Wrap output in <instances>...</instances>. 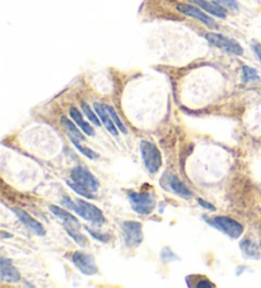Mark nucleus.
I'll return each mask as SVG.
<instances>
[{"mask_svg": "<svg viewBox=\"0 0 261 288\" xmlns=\"http://www.w3.org/2000/svg\"><path fill=\"white\" fill-rule=\"evenodd\" d=\"M215 2L219 4V6L225 7V8L233 9V11L238 9V4L236 0H215Z\"/></svg>", "mask_w": 261, "mask_h": 288, "instance_id": "b1692460", "label": "nucleus"}, {"mask_svg": "<svg viewBox=\"0 0 261 288\" xmlns=\"http://www.w3.org/2000/svg\"><path fill=\"white\" fill-rule=\"evenodd\" d=\"M205 38L208 39L211 45H214L215 47L221 48V50L226 51V52H230L232 55H242L243 48L241 47L240 43L237 41L232 38H228V37L223 36V34L214 33V32H209L205 34Z\"/></svg>", "mask_w": 261, "mask_h": 288, "instance_id": "423d86ee", "label": "nucleus"}, {"mask_svg": "<svg viewBox=\"0 0 261 288\" xmlns=\"http://www.w3.org/2000/svg\"><path fill=\"white\" fill-rule=\"evenodd\" d=\"M13 211H14V213L18 216L19 221H21L24 226H27V228H29L32 233H34L38 236L45 235V228H44V226L41 225L38 221L34 220L33 217H31V216H29L26 211L19 210V208H14Z\"/></svg>", "mask_w": 261, "mask_h": 288, "instance_id": "1a4fd4ad", "label": "nucleus"}, {"mask_svg": "<svg viewBox=\"0 0 261 288\" xmlns=\"http://www.w3.org/2000/svg\"><path fill=\"white\" fill-rule=\"evenodd\" d=\"M50 211L54 213V215L56 216L58 218H60L61 221H63L64 226L65 227H79V222H78V220L75 217H74L71 213H69L68 211H64L61 210L60 207H58V206H50Z\"/></svg>", "mask_w": 261, "mask_h": 288, "instance_id": "4468645a", "label": "nucleus"}, {"mask_svg": "<svg viewBox=\"0 0 261 288\" xmlns=\"http://www.w3.org/2000/svg\"><path fill=\"white\" fill-rule=\"evenodd\" d=\"M241 246H242L243 252H245L246 254L251 255V257H257V249H256V246L253 245L252 243H250L248 240H245V243L241 244Z\"/></svg>", "mask_w": 261, "mask_h": 288, "instance_id": "5701e85b", "label": "nucleus"}, {"mask_svg": "<svg viewBox=\"0 0 261 288\" xmlns=\"http://www.w3.org/2000/svg\"><path fill=\"white\" fill-rule=\"evenodd\" d=\"M66 183L78 194H82L83 197H87V198H92L100 187L96 177L83 166L74 168L71 170V182L68 181Z\"/></svg>", "mask_w": 261, "mask_h": 288, "instance_id": "f257e3e1", "label": "nucleus"}, {"mask_svg": "<svg viewBox=\"0 0 261 288\" xmlns=\"http://www.w3.org/2000/svg\"><path fill=\"white\" fill-rule=\"evenodd\" d=\"M196 6H199L200 8H203L204 11L208 12V13L213 14L214 17H218V18H226L227 13H226L225 8L222 6H219L218 3H210L208 0H193Z\"/></svg>", "mask_w": 261, "mask_h": 288, "instance_id": "dca6fc26", "label": "nucleus"}, {"mask_svg": "<svg viewBox=\"0 0 261 288\" xmlns=\"http://www.w3.org/2000/svg\"><path fill=\"white\" fill-rule=\"evenodd\" d=\"M107 109H108V113H110L111 118H112V121H114L115 125H116L117 129H119V131H121L122 134H126V132H127L126 127H125V125L121 122V120H120V118H119V116H117L116 110H115L112 107H110V105H107Z\"/></svg>", "mask_w": 261, "mask_h": 288, "instance_id": "6ab92c4d", "label": "nucleus"}, {"mask_svg": "<svg viewBox=\"0 0 261 288\" xmlns=\"http://www.w3.org/2000/svg\"><path fill=\"white\" fill-rule=\"evenodd\" d=\"M74 146L77 147L78 150H79V152H82L83 155H85L87 157H90V159H97L98 157V154L97 152H95V151H92L91 149H88V147H85V146H83L82 145V142H74Z\"/></svg>", "mask_w": 261, "mask_h": 288, "instance_id": "4be33fe9", "label": "nucleus"}, {"mask_svg": "<svg viewBox=\"0 0 261 288\" xmlns=\"http://www.w3.org/2000/svg\"><path fill=\"white\" fill-rule=\"evenodd\" d=\"M0 278L6 283H17L21 279L18 269L12 264L11 260L2 259L0 262Z\"/></svg>", "mask_w": 261, "mask_h": 288, "instance_id": "9d476101", "label": "nucleus"}, {"mask_svg": "<svg viewBox=\"0 0 261 288\" xmlns=\"http://www.w3.org/2000/svg\"><path fill=\"white\" fill-rule=\"evenodd\" d=\"M252 48H253V52L256 53V56H257V59L260 60V63H261V45L260 43L255 42L252 45Z\"/></svg>", "mask_w": 261, "mask_h": 288, "instance_id": "393cba45", "label": "nucleus"}, {"mask_svg": "<svg viewBox=\"0 0 261 288\" xmlns=\"http://www.w3.org/2000/svg\"><path fill=\"white\" fill-rule=\"evenodd\" d=\"M82 108H83V112L87 114V117L90 118L91 122L93 123V125H96V126H100L101 125V121L98 120V117L96 116L95 112H92V109H91L90 105L87 104V103H82Z\"/></svg>", "mask_w": 261, "mask_h": 288, "instance_id": "412c9836", "label": "nucleus"}, {"mask_svg": "<svg viewBox=\"0 0 261 288\" xmlns=\"http://www.w3.org/2000/svg\"><path fill=\"white\" fill-rule=\"evenodd\" d=\"M196 287H214V284L209 282L208 279H204V280H200V283H198Z\"/></svg>", "mask_w": 261, "mask_h": 288, "instance_id": "bb28decb", "label": "nucleus"}, {"mask_svg": "<svg viewBox=\"0 0 261 288\" xmlns=\"http://www.w3.org/2000/svg\"><path fill=\"white\" fill-rule=\"evenodd\" d=\"M167 184H168L169 189H171L172 192H175V193L179 194V196L184 197V198H190V197L193 196L191 192L189 191L188 187L184 186V183H182L177 177L172 176V174L167 176Z\"/></svg>", "mask_w": 261, "mask_h": 288, "instance_id": "2eb2a0df", "label": "nucleus"}, {"mask_svg": "<svg viewBox=\"0 0 261 288\" xmlns=\"http://www.w3.org/2000/svg\"><path fill=\"white\" fill-rule=\"evenodd\" d=\"M60 123L61 126L64 127V130H65L66 135L69 136V139H70V141L73 142H83L84 141V136L82 135V132L79 131V130L77 129V126L74 125L73 122H71L70 120H68L66 117H63L60 120Z\"/></svg>", "mask_w": 261, "mask_h": 288, "instance_id": "ddd939ff", "label": "nucleus"}, {"mask_svg": "<svg viewBox=\"0 0 261 288\" xmlns=\"http://www.w3.org/2000/svg\"><path fill=\"white\" fill-rule=\"evenodd\" d=\"M130 206L133 210L139 215H149L156 208V197L152 193H138V192H129L127 193Z\"/></svg>", "mask_w": 261, "mask_h": 288, "instance_id": "7ed1b4c3", "label": "nucleus"}, {"mask_svg": "<svg viewBox=\"0 0 261 288\" xmlns=\"http://www.w3.org/2000/svg\"><path fill=\"white\" fill-rule=\"evenodd\" d=\"M88 230H90V228H88ZM90 233L92 234V235L95 236V238H97L98 240H101V241H107L108 239H110V236H107V235H100V234L95 233V231H93V230H90Z\"/></svg>", "mask_w": 261, "mask_h": 288, "instance_id": "a878e982", "label": "nucleus"}, {"mask_svg": "<svg viewBox=\"0 0 261 288\" xmlns=\"http://www.w3.org/2000/svg\"><path fill=\"white\" fill-rule=\"evenodd\" d=\"M66 231H68V234L74 239V240L77 241V244H79V245L82 246L87 245V239H85L82 234L78 233V231L75 230V227H66Z\"/></svg>", "mask_w": 261, "mask_h": 288, "instance_id": "aec40b11", "label": "nucleus"}, {"mask_svg": "<svg viewBox=\"0 0 261 288\" xmlns=\"http://www.w3.org/2000/svg\"><path fill=\"white\" fill-rule=\"evenodd\" d=\"M64 199H65L64 204H66L68 208L77 212L80 217L84 218L88 222L93 223V225H102L105 222V216H103L102 211L96 207L95 204L88 203L83 199H77V201L71 202L69 197H65Z\"/></svg>", "mask_w": 261, "mask_h": 288, "instance_id": "f03ea898", "label": "nucleus"}, {"mask_svg": "<svg viewBox=\"0 0 261 288\" xmlns=\"http://www.w3.org/2000/svg\"><path fill=\"white\" fill-rule=\"evenodd\" d=\"M93 107H95L96 113H97V116L100 117V120L102 121V123L106 126L107 131L114 135V136H117L116 125H115V122L112 121V118H111L110 113H108L107 105L102 104V103H95Z\"/></svg>", "mask_w": 261, "mask_h": 288, "instance_id": "f8f14e48", "label": "nucleus"}, {"mask_svg": "<svg viewBox=\"0 0 261 288\" xmlns=\"http://www.w3.org/2000/svg\"><path fill=\"white\" fill-rule=\"evenodd\" d=\"M69 113H70L71 120L77 123L78 127H79V129H82V131L84 132L85 135H88V136H93V135H95V131H93L92 126H91L88 122H85L84 118H83V116H82V113L79 112V109H78V108H75V107L70 108Z\"/></svg>", "mask_w": 261, "mask_h": 288, "instance_id": "f3484780", "label": "nucleus"}, {"mask_svg": "<svg viewBox=\"0 0 261 288\" xmlns=\"http://www.w3.org/2000/svg\"><path fill=\"white\" fill-rule=\"evenodd\" d=\"M199 203H200V206H203V207L208 208V210H210V211H213V210H214V206H213V204L206 203V202H204L203 199H199Z\"/></svg>", "mask_w": 261, "mask_h": 288, "instance_id": "cd10ccee", "label": "nucleus"}, {"mask_svg": "<svg viewBox=\"0 0 261 288\" xmlns=\"http://www.w3.org/2000/svg\"><path fill=\"white\" fill-rule=\"evenodd\" d=\"M177 8H179V11L182 12L184 14H186V16H189V17H193V18L203 22V23L206 24V26L216 27L215 22H214L213 19L210 18V17L206 16V14L204 13L203 11H200L199 8H196V7L189 6V4H180Z\"/></svg>", "mask_w": 261, "mask_h": 288, "instance_id": "9b49d317", "label": "nucleus"}, {"mask_svg": "<svg viewBox=\"0 0 261 288\" xmlns=\"http://www.w3.org/2000/svg\"><path fill=\"white\" fill-rule=\"evenodd\" d=\"M140 152H142L144 165L151 173H156L162 166L161 152L154 144L149 141L140 142Z\"/></svg>", "mask_w": 261, "mask_h": 288, "instance_id": "39448f33", "label": "nucleus"}, {"mask_svg": "<svg viewBox=\"0 0 261 288\" xmlns=\"http://www.w3.org/2000/svg\"><path fill=\"white\" fill-rule=\"evenodd\" d=\"M125 241L129 246H139L143 243V227L142 223L135 221H125L122 223Z\"/></svg>", "mask_w": 261, "mask_h": 288, "instance_id": "6e6552de", "label": "nucleus"}, {"mask_svg": "<svg viewBox=\"0 0 261 288\" xmlns=\"http://www.w3.org/2000/svg\"><path fill=\"white\" fill-rule=\"evenodd\" d=\"M242 80L245 83H251V81H258L260 76L256 73L255 69L248 68V66H243L242 68Z\"/></svg>", "mask_w": 261, "mask_h": 288, "instance_id": "a211bd4d", "label": "nucleus"}, {"mask_svg": "<svg viewBox=\"0 0 261 288\" xmlns=\"http://www.w3.org/2000/svg\"><path fill=\"white\" fill-rule=\"evenodd\" d=\"M73 264L83 273V274L92 275L97 274L98 267L95 262V258L90 254H85L83 252H75L71 257Z\"/></svg>", "mask_w": 261, "mask_h": 288, "instance_id": "0eeeda50", "label": "nucleus"}, {"mask_svg": "<svg viewBox=\"0 0 261 288\" xmlns=\"http://www.w3.org/2000/svg\"><path fill=\"white\" fill-rule=\"evenodd\" d=\"M205 220L211 226H214L219 231L225 233L226 235H228L232 239L240 238L243 233V226L236 220H233V218L227 217V216H215V217L211 218L205 217Z\"/></svg>", "mask_w": 261, "mask_h": 288, "instance_id": "20e7f679", "label": "nucleus"}]
</instances>
